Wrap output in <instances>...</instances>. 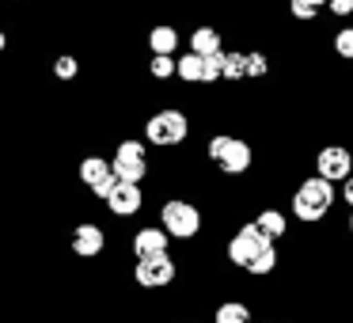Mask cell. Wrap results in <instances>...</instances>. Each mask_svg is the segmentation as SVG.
Instances as JSON below:
<instances>
[{
	"instance_id": "cell-18",
	"label": "cell",
	"mask_w": 353,
	"mask_h": 323,
	"mask_svg": "<svg viewBox=\"0 0 353 323\" xmlns=\"http://www.w3.org/2000/svg\"><path fill=\"white\" fill-rule=\"evenodd\" d=\"M243 65H247V84H262L274 77V57L262 46H247L243 50Z\"/></svg>"
},
{
	"instance_id": "cell-15",
	"label": "cell",
	"mask_w": 353,
	"mask_h": 323,
	"mask_svg": "<svg viewBox=\"0 0 353 323\" xmlns=\"http://www.w3.org/2000/svg\"><path fill=\"white\" fill-rule=\"evenodd\" d=\"M183 42H186L190 54L209 57V54H221V50H224V31L216 23H194L190 31L183 35Z\"/></svg>"
},
{
	"instance_id": "cell-28",
	"label": "cell",
	"mask_w": 353,
	"mask_h": 323,
	"mask_svg": "<svg viewBox=\"0 0 353 323\" xmlns=\"http://www.w3.org/2000/svg\"><path fill=\"white\" fill-rule=\"evenodd\" d=\"M183 323H198V320H183Z\"/></svg>"
},
{
	"instance_id": "cell-27",
	"label": "cell",
	"mask_w": 353,
	"mask_h": 323,
	"mask_svg": "<svg viewBox=\"0 0 353 323\" xmlns=\"http://www.w3.org/2000/svg\"><path fill=\"white\" fill-rule=\"evenodd\" d=\"M254 323H285V320H277V315H266V320H254Z\"/></svg>"
},
{
	"instance_id": "cell-10",
	"label": "cell",
	"mask_w": 353,
	"mask_h": 323,
	"mask_svg": "<svg viewBox=\"0 0 353 323\" xmlns=\"http://www.w3.org/2000/svg\"><path fill=\"white\" fill-rule=\"evenodd\" d=\"M77 183L84 186V190L92 194L95 202H103L118 179H114V171H110V160H107L103 153H84V156L77 160Z\"/></svg>"
},
{
	"instance_id": "cell-25",
	"label": "cell",
	"mask_w": 353,
	"mask_h": 323,
	"mask_svg": "<svg viewBox=\"0 0 353 323\" xmlns=\"http://www.w3.org/2000/svg\"><path fill=\"white\" fill-rule=\"evenodd\" d=\"M8 50H12V31H8L4 23H0V57L8 54Z\"/></svg>"
},
{
	"instance_id": "cell-29",
	"label": "cell",
	"mask_w": 353,
	"mask_h": 323,
	"mask_svg": "<svg viewBox=\"0 0 353 323\" xmlns=\"http://www.w3.org/2000/svg\"><path fill=\"white\" fill-rule=\"evenodd\" d=\"M8 4H19V0H8Z\"/></svg>"
},
{
	"instance_id": "cell-7",
	"label": "cell",
	"mask_w": 353,
	"mask_h": 323,
	"mask_svg": "<svg viewBox=\"0 0 353 323\" xmlns=\"http://www.w3.org/2000/svg\"><path fill=\"white\" fill-rule=\"evenodd\" d=\"M266 247H270V239L262 236L251 221H239L236 228L228 232V239H224V262H228L232 270H239V274H243V270L251 266V262L259 259Z\"/></svg>"
},
{
	"instance_id": "cell-17",
	"label": "cell",
	"mask_w": 353,
	"mask_h": 323,
	"mask_svg": "<svg viewBox=\"0 0 353 323\" xmlns=\"http://www.w3.org/2000/svg\"><path fill=\"white\" fill-rule=\"evenodd\" d=\"M213 323H254V304L247 297H224L213 304Z\"/></svg>"
},
{
	"instance_id": "cell-21",
	"label": "cell",
	"mask_w": 353,
	"mask_h": 323,
	"mask_svg": "<svg viewBox=\"0 0 353 323\" xmlns=\"http://www.w3.org/2000/svg\"><path fill=\"white\" fill-rule=\"evenodd\" d=\"M145 77L152 80V84H171V80H175V57L148 54L145 57Z\"/></svg>"
},
{
	"instance_id": "cell-9",
	"label": "cell",
	"mask_w": 353,
	"mask_h": 323,
	"mask_svg": "<svg viewBox=\"0 0 353 323\" xmlns=\"http://www.w3.org/2000/svg\"><path fill=\"white\" fill-rule=\"evenodd\" d=\"M312 175L327 179V183H342V179L353 175V145H342V141H323L312 153Z\"/></svg>"
},
{
	"instance_id": "cell-13",
	"label": "cell",
	"mask_w": 353,
	"mask_h": 323,
	"mask_svg": "<svg viewBox=\"0 0 353 323\" xmlns=\"http://www.w3.org/2000/svg\"><path fill=\"white\" fill-rule=\"evenodd\" d=\"M247 221H251L254 228L270 239V244H285V239L292 236V217L285 213L281 206H274V202H270V206H259Z\"/></svg>"
},
{
	"instance_id": "cell-1",
	"label": "cell",
	"mask_w": 353,
	"mask_h": 323,
	"mask_svg": "<svg viewBox=\"0 0 353 323\" xmlns=\"http://www.w3.org/2000/svg\"><path fill=\"white\" fill-rule=\"evenodd\" d=\"M254 160H259V153H254V145L243 137V133L216 130V133L205 137V164L221 179H228V183H239V179L251 175Z\"/></svg>"
},
{
	"instance_id": "cell-23",
	"label": "cell",
	"mask_w": 353,
	"mask_h": 323,
	"mask_svg": "<svg viewBox=\"0 0 353 323\" xmlns=\"http://www.w3.org/2000/svg\"><path fill=\"white\" fill-rule=\"evenodd\" d=\"M323 12H330V19H338V23H350L353 19V0H327Z\"/></svg>"
},
{
	"instance_id": "cell-8",
	"label": "cell",
	"mask_w": 353,
	"mask_h": 323,
	"mask_svg": "<svg viewBox=\"0 0 353 323\" xmlns=\"http://www.w3.org/2000/svg\"><path fill=\"white\" fill-rule=\"evenodd\" d=\"M110 251V228L103 221H92V217H80L69 228V255H77L80 262L103 259Z\"/></svg>"
},
{
	"instance_id": "cell-16",
	"label": "cell",
	"mask_w": 353,
	"mask_h": 323,
	"mask_svg": "<svg viewBox=\"0 0 353 323\" xmlns=\"http://www.w3.org/2000/svg\"><path fill=\"white\" fill-rule=\"evenodd\" d=\"M80 77H84V61H80L72 50H61V54L50 57V80H54V84L72 88Z\"/></svg>"
},
{
	"instance_id": "cell-24",
	"label": "cell",
	"mask_w": 353,
	"mask_h": 323,
	"mask_svg": "<svg viewBox=\"0 0 353 323\" xmlns=\"http://www.w3.org/2000/svg\"><path fill=\"white\" fill-rule=\"evenodd\" d=\"M338 206L353 209V175H350V179H342V183H338Z\"/></svg>"
},
{
	"instance_id": "cell-6",
	"label": "cell",
	"mask_w": 353,
	"mask_h": 323,
	"mask_svg": "<svg viewBox=\"0 0 353 323\" xmlns=\"http://www.w3.org/2000/svg\"><path fill=\"white\" fill-rule=\"evenodd\" d=\"M179 277H183V262H179L175 251L156 255V259H137L130 266V282H133V289H141V293L175 289Z\"/></svg>"
},
{
	"instance_id": "cell-22",
	"label": "cell",
	"mask_w": 353,
	"mask_h": 323,
	"mask_svg": "<svg viewBox=\"0 0 353 323\" xmlns=\"http://www.w3.org/2000/svg\"><path fill=\"white\" fill-rule=\"evenodd\" d=\"M330 54L338 57V61L353 65V23H338L334 31H330Z\"/></svg>"
},
{
	"instance_id": "cell-4",
	"label": "cell",
	"mask_w": 353,
	"mask_h": 323,
	"mask_svg": "<svg viewBox=\"0 0 353 323\" xmlns=\"http://www.w3.org/2000/svg\"><path fill=\"white\" fill-rule=\"evenodd\" d=\"M156 224L171 236V244H198L205 232V209L186 194H163L156 206Z\"/></svg>"
},
{
	"instance_id": "cell-26",
	"label": "cell",
	"mask_w": 353,
	"mask_h": 323,
	"mask_svg": "<svg viewBox=\"0 0 353 323\" xmlns=\"http://www.w3.org/2000/svg\"><path fill=\"white\" fill-rule=\"evenodd\" d=\"M345 236L353 239V209H345Z\"/></svg>"
},
{
	"instance_id": "cell-2",
	"label": "cell",
	"mask_w": 353,
	"mask_h": 323,
	"mask_svg": "<svg viewBox=\"0 0 353 323\" xmlns=\"http://www.w3.org/2000/svg\"><path fill=\"white\" fill-rule=\"evenodd\" d=\"M334 206H338V186L307 171V175H300L296 183H292L289 209H285V213H289L292 221L307 224V228H319V224L334 213Z\"/></svg>"
},
{
	"instance_id": "cell-12",
	"label": "cell",
	"mask_w": 353,
	"mask_h": 323,
	"mask_svg": "<svg viewBox=\"0 0 353 323\" xmlns=\"http://www.w3.org/2000/svg\"><path fill=\"white\" fill-rule=\"evenodd\" d=\"M125 251L133 259H156V255H168L171 251V236L160 228V224H137V228L125 236Z\"/></svg>"
},
{
	"instance_id": "cell-5",
	"label": "cell",
	"mask_w": 353,
	"mask_h": 323,
	"mask_svg": "<svg viewBox=\"0 0 353 323\" xmlns=\"http://www.w3.org/2000/svg\"><path fill=\"white\" fill-rule=\"evenodd\" d=\"M110 171H114V179H122V183H141L145 186L148 179H152V156H148V145L141 137H118L114 148H110Z\"/></svg>"
},
{
	"instance_id": "cell-14",
	"label": "cell",
	"mask_w": 353,
	"mask_h": 323,
	"mask_svg": "<svg viewBox=\"0 0 353 323\" xmlns=\"http://www.w3.org/2000/svg\"><path fill=\"white\" fill-rule=\"evenodd\" d=\"M145 50H148V54H168V57H175L179 50H183V31H179V23H171V19L152 23V27L145 31Z\"/></svg>"
},
{
	"instance_id": "cell-20",
	"label": "cell",
	"mask_w": 353,
	"mask_h": 323,
	"mask_svg": "<svg viewBox=\"0 0 353 323\" xmlns=\"http://www.w3.org/2000/svg\"><path fill=\"white\" fill-rule=\"evenodd\" d=\"M323 8H327V0H285L289 19L300 27H315L323 19Z\"/></svg>"
},
{
	"instance_id": "cell-19",
	"label": "cell",
	"mask_w": 353,
	"mask_h": 323,
	"mask_svg": "<svg viewBox=\"0 0 353 323\" xmlns=\"http://www.w3.org/2000/svg\"><path fill=\"white\" fill-rule=\"evenodd\" d=\"M221 84H228V88H239V84H247V65H243V50H228L224 46L221 50Z\"/></svg>"
},
{
	"instance_id": "cell-11",
	"label": "cell",
	"mask_w": 353,
	"mask_h": 323,
	"mask_svg": "<svg viewBox=\"0 0 353 323\" xmlns=\"http://www.w3.org/2000/svg\"><path fill=\"white\" fill-rule=\"evenodd\" d=\"M99 206L107 209L114 221H133V217L145 213L148 194H145V186H141V183H122V179H118V183L110 186V194L99 202Z\"/></svg>"
},
{
	"instance_id": "cell-3",
	"label": "cell",
	"mask_w": 353,
	"mask_h": 323,
	"mask_svg": "<svg viewBox=\"0 0 353 323\" xmlns=\"http://www.w3.org/2000/svg\"><path fill=\"white\" fill-rule=\"evenodd\" d=\"M190 133H194V118L179 103H163V107L148 110L145 122H141V141L148 148H160V153H183Z\"/></svg>"
}]
</instances>
